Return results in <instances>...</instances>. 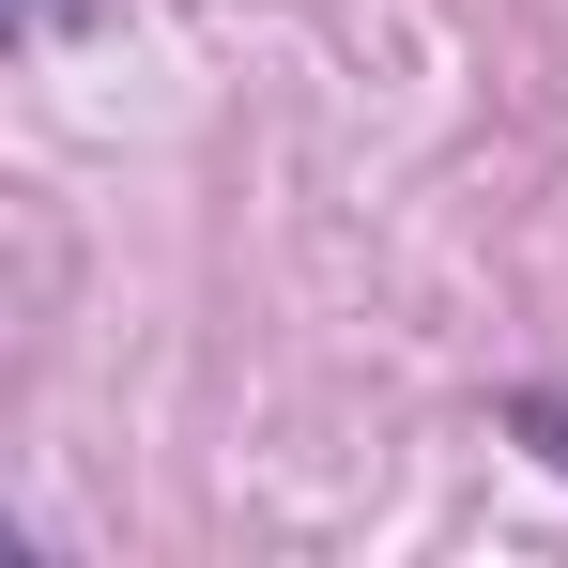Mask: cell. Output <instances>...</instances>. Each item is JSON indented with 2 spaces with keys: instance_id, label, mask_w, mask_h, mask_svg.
I'll use <instances>...</instances> for the list:
<instances>
[{
  "instance_id": "cell-1",
  "label": "cell",
  "mask_w": 568,
  "mask_h": 568,
  "mask_svg": "<svg viewBox=\"0 0 568 568\" xmlns=\"http://www.w3.org/2000/svg\"><path fill=\"white\" fill-rule=\"evenodd\" d=\"M47 16H62V0H31V31H47Z\"/></svg>"
}]
</instances>
